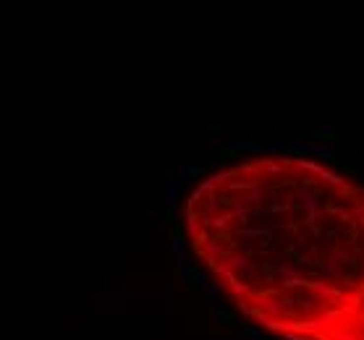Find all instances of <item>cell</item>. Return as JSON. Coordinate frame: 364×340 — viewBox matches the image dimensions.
Masks as SVG:
<instances>
[{
	"label": "cell",
	"instance_id": "1",
	"mask_svg": "<svg viewBox=\"0 0 364 340\" xmlns=\"http://www.w3.org/2000/svg\"><path fill=\"white\" fill-rule=\"evenodd\" d=\"M272 152H286V155H296V157L317 155L320 160H330V162H338V152H335L333 147H325V144H314V142H304V139H296V142H286V144H272Z\"/></svg>",
	"mask_w": 364,
	"mask_h": 340
},
{
	"label": "cell",
	"instance_id": "2",
	"mask_svg": "<svg viewBox=\"0 0 364 340\" xmlns=\"http://www.w3.org/2000/svg\"><path fill=\"white\" fill-rule=\"evenodd\" d=\"M294 196L296 199H301V204H304V225H309V228H314L317 225V217H320V212H322V207H320V199H317V191H309V188H304V186H299L294 191Z\"/></svg>",
	"mask_w": 364,
	"mask_h": 340
},
{
	"label": "cell",
	"instance_id": "3",
	"mask_svg": "<svg viewBox=\"0 0 364 340\" xmlns=\"http://www.w3.org/2000/svg\"><path fill=\"white\" fill-rule=\"evenodd\" d=\"M226 264L233 272H241L244 278H257V272H260V267L262 264L260 262H254V259H249V256H241V254H231L228 259H226Z\"/></svg>",
	"mask_w": 364,
	"mask_h": 340
},
{
	"label": "cell",
	"instance_id": "4",
	"mask_svg": "<svg viewBox=\"0 0 364 340\" xmlns=\"http://www.w3.org/2000/svg\"><path fill=\"white\" fill-rule=\"evenodd\" d=\"M301 136H312V139H317V142H335L338 126L335 123H322V126H314V128H304Z\"/></svg>",
	"mask_w": 364,
	"mask_h": 340
},
{
	"label": "cell",
	"instance_id": "5",
	"mask_svg": "<svg viewBox=\"0 0 364 340\" xmlns=\"http://www.w3.org/2000/svg\"><path fill=\"white\" fill-rule=\"evenodd\" d=\"M309 291H312V301H335V298L343 296L341 291H335V288H330L325 283H317V280L309 283Z\"/></svg>",
	"mask_w": 364,
	"mask_h": 340
},
{
	"label": "cell",
	"instance_id": "6",
	"mask_svg": "<svg viewBox=\"0 0 364 340\" xmlns=\"http://www.w3.org/2000/svg\"><path fill=\"white\" fill-rule=\"evenodd\" d=\"M252 301L257 304L254 309H262V311H267L270 317H280V298H272V296H252Z\"/></svg>",
	"mask_w": 364,
	"mask_h": 340
},
{
	"label": "cell",
	"instance_id": "7",
	"mask_svg": "<svg viewBox=\"0 0 364 340\" xmlns=\"http://www.w3.org/2000/svg\"><path fill=\"white\" fill-rule=\"evenodd\" d=\"M184 225H186V233H189V238H194L202 233L199 230V215H197V210H189V207H184Z\"/></svg>",
	"mask_w": 364,
	"mask_h": 340
},
{
	"label": "cell",
	"instance_id": "8",
	"mask_svg": "<svg viewBox=\"0 0 364 340\" xmlns=\"http://www.w3.org/2000/svg\"><path fill=\"white\" fill-rule=\"evenodd\" d=\"M178 191H181V181L178 178H168V181H165V207H168V210H176Z\"/></svg>",
	"mask_w": 364,
	"mask_h": 340
},
{
	"label": "cell",
	"instance_id": "9",
	"mask_svg": "<svg viewBox=\"0 0 364 340\" xmlns=\"http://www.w3.org/2000/svg\"><path fill=\"white\" fill-rule=\"evenodd\" d=\"M170 248H173V254H176V259H181V256H186V251H189V244H186V238H184V230H181L178 225H176V230H173Z\"/></svg>",
	"mask_w": 364,
	"mask_h": 340
},
{
	"label": "cell",
	"instance_id": "10",
	"mask_svg": "<svg viewBox=\"0 0 364 340\" xmlns=\"http://www.w3.org/2000/svg\"><path fill=\"white\" fill-rule=\"evenodd\" d=\"M294 165H296V170H299V173L309 170V173H314V176H317V178H320V173L325 170V168H322L320 162H314V160H304V157H296V160H294Z\"/></svg>",
	"mask_w": 364,
	"mask_h": 340
},
{
	"label": "cell",
	"instance_id": "11",
	"mask_svg": "<svg viewBox=\"0 0 364 340\" xmlns=\"http://www.w3.org/2000/svg\"><path fill=\"white\" fill-rule=\"evenodd\" d=\"M176 264H178L181 280H184V283H189V285H194V275H197V270H194L192 264L186 262V256H181V259H176Z\"/></svg>",
	"mask_w": 364,
	"mask_h": 340
},
{
	"label": "cell",
	"instance_id": "12",
	"mask_svg": "<svg viewBox=\"0 0 364 340\" xmlns=\"http://www.w3.org/2000/svg\"><path fill=\"white\" fill-rule=\"evenodd\" d=\"M254 144H257V142H254L252 136H238V139H228V142H226V147L236 149V152H241V149H249V152H252Z\"/></svg>",
	"mask_w": 364,
	"mask_h": 340
},
{
	"label": "cell",
	"instance_id": "13",
	"mask_svg": "<svg viewBox=\"0 0 364 340\" xmlns=\"http://www.w3.org/2000/svg\"><path fill=\"white\" fill-rule=\"evenodd\" d=\"M320 178H322V184H328L333 188H346V186H349V184H346V178H341L338 173H330V170H322Z\"/></svg>",
	"mask_w": 364,
	"mask_h": 340
},
{
	"label": "cell",
	"instance_id": "14",
	"mask_svg": "<svg viewBox=\"0 0 364 340\" xmlns=\"http://www.w3.org/2000/svg\"><path fill=\"white\" fill-rule=\"evenodd\" d=\"M231 254H233V251H226V248L220 246V241H210L207 246H204V256H212V259H220V256H226V259H228Z\"/></svg>",
	"mask_w": 364,
	"mask_h": 340
},
{
	"label": "cell",
	"instance_id": "15",
	"mask_svg": "<svg viewBox=\"0 0 364 340\" xmlns=\"http://www.w3.org/2000/svg\"><path fill=\"white\" fill-rule=\"evenodd\" d=\"M267 199V191L260 186V188H254V191H249V194H244V202L249 204V207H262V202Z\"/></svg>",
	"mask_w": 364,
	"mask_h": 340
},
{
	"label": "cell",
	"instance_id": "16",
	"mask_svg": "<svg viewBox=\"0 0 364 340\" xmlns=\"http://www.w3.org/2000/svg\"><path fill=\"white\" fill-rule=\"evenodd\" d=\"M202 173H204V165H184V168H181L178 181L184 184V181H189V178H199Z\"/></svg>",
	"mask_w": 364,
	"mask_h": 340
},
{
	"label": "cell",
	"instance_id": "17",
	"mask_svg": "<svg viewBox=\"0 0 364 340\" xmlns=\"http://www.w3.org/2000/svg\"><path fill=\"white\" fill-rule=\"evenodd\" d=\"M309 246V241L304 236H296L294 238V244H288L286 246V254H294V256H299V254H304V248Z\"/></svg>",
	"mask_w": 364,
	"mask_h": 340
},
{
	"label": "cell",
	"instance_id": "18",
	"mask_svg": "<svg viewBox=\"0 0 364 340\" xmlns=\"http://www.w3.org/2000/svg\"><path fill=\"white\" fill-rule=\"evenodd\" d=\"M296 306H299V301H296L294 296H280V314H283V317H291L296 311Z\"/></svg>",
	"mask_w": 364,
	"mask_h": 340
},
{
	"label": "cell",
	"instance_id": "19",
	"mask_svg": "<svg viewBox=\"0 0 364 340\" xmlns=\"http://www.w3.org/2000/svg\"><path fill=\"white\" fill-rule=\"evenodd\" d=\"M228 188L231 191H246L249 194V191H254V188H260V184L257 181H231Z\"/></svg>",
	"mask_w": 364,
	"mask_h": 340
},
{
	"label": "cell",
	"instance_id": "20",
	"mask_svg": "<svg viewBox=\"0 0 364 340\" xmlns=\"http://www.w3.org/2000/svg\"><path fill=\"white\" fill-rule=\"evenodd\" d=\"M309 283L312 280H307V278H301V275H296V278H283V283H280V288H309Z\"/></svg>",
	"mask_w": 364,
	"mask_h": 340
},
{
	"label": "cell",
	"instance_id": "21",
	"mask_svg": "<svg viewBox=\"0 0 364 340\" xmlns=\"http://www.w3.org/2000/svg\"><path fill=\"white\" fill-rule=\"evenodd\" d=\"M220 207H223V202H220V196H215V194H210V196H207V202H204V215H210V217H215V215L220 212Z\"/></svg>",
	"mask_w": 364,
	"mask_h": 340
},
{
	"label": "cell",
	"instance_id": "22",
	"mask_svg": "<svg viewBox=\"0 0 364 340\" xmlns=\"http://www.w3.org/2000/svg\"><path fill=\"white\" fill-rule=\"evenodd\" d=\"M204 262H207V270H212V272H218V275L223 278L226 272L231 270L226 262H220V259H212V256H204Z\"/></svg>",
	"mask_w": 364,
	"mask_h": 340
},
{
	"label": "cell",
	"instance_id": "23",
	"mask_svg": "<svg viewBox=\"0 0 364 340\" xmlns=\"http://www.w3.org/2000/svg\"><path fill=\"white\" fill-rule=\"evenodd\" d=\"M322 272L330 275V278H343V267H341V262H335V259L322 264Z\"/></svg>",
	"mask_w": 364,
	"mask_h": 340
},
{
	"label": "cell",
	"instance_id": "24",
	"mask_svg": "<svg viewBox=\"0 0 364 340\" xmlns=\"http://www.w3.org/2000/svg\"><path fill=\"white\" fill-rule=\"evenodd\" d=\"M204 196H207V191H204L202 186H199V188H194L192 196H189V202H186V207H189V210H197V204H199Z\"/></svg>",
	"mask_w": 364,
	"mask_h": 340
},
{
	"label": "cell",
	"instance_id": "25",
	"mask_svg": "<svg viewBox=\"0 0 364 340\" xmlns=\"http://www.w3.org/2000/svg\"><path fill=\"white\" fill-rule=\"evenodd\" d=\"M207 285H210V270H197L192 288H207Z\"/></svg>",
	"mask_w": 364,
	"mask_h": 340
},
{
	"label": "cell",
	"instance_id": "26",
	"mask_svg": "<svg viewBox=\"0 0 364 340\" xmlns=\"http://www.w3.org/2000/svg\"><path fill=\"white\" fill-rule=\"evenodd\" d=\"M231 293H233L236 301H244V296H249V285H244V283H233V285H231Z\"/></svg>",
	"mask_w": 364,
	"mask_h": 340
},
{
	"label": "cell",
	"instance_id": "27",
	"mask_svg": "<svg viewBox=\"0 0 364 340\" xmlns=\"http://www.w3.org/2000/svg\"><path fill=\"white\" fill-rule=\"evenodd\" d=\"M335 262H341V264H346L349 270H357V259H354V254H346V251H341L335 256Z\"/></svg>",
	"mask_w": 364,
	"mask_h": 340
},
{
	"label": "cell",
	"instance_id": "28",
	"mask_svg": "<svg viewBox=\"0 0 364 340\" xmlns=\"http://www.w3.org/2000/svg\"><path fill=\"white\" fill-rule=\"evenodd\" d=\"M275 272L280 278H296V267H294V264H278Z\"/></svg>",
	"mask_w": 364,
	"mask_h": 340
},
{
	"label": "cell",
	"instance_id": "29",
	"mask_svg": "<svg viewBox=\"0 0 364 340\" xmlns=\"http://www.w3.org/2000/svg\"><path fill=\"white\" fill-rule=\"evenodd\" d=\"M288 210V204L286 202H275V204H270L267 207V215H270V217H275V215H283Z\"/></svg>",
	"mask_w": 364,
	"mask_h": 340
},
{
	"label": "cell",
	"instance_id": "30",
	"mask_svg": "<svg viewBox=\"0 0 364 340\" xmlns=\"http://www.w3.org/2000/svg\"><path fill=\"white\" fill-rule=\"evenodd\" d=\"M207 309H210V317H212V319H218V317H220V311H223V306L218 304V298H210V301H207Z\"/></svg>",
	"mask_w": 364,
	"mask_h": 340
},
{
	"label": "cell",
	"instance_id": "31",
	"mask_svg": "<svg viewBox=\"0 0 364 340\" xmlns=\"http://www.w3.org/2000/svg\"><path fill=\"white\" fill-rule=\"evenodd\" d=\"M252 220H270L267 207H252Z\"/></svg>",
	"mask_w": 364,
	"mask_h": 340
},
{
	"label": "cell",
	"instance_id": "32",
	"mask_svg": "<svg viewBox=\"0 0 364 340\" xmlns=\"http://www.w3.org/2000/svg\"><path fill=\"white\" fill-rule=\"evenodd\" d=\"M210 165H212V168H218V165H226V157H220L218 149H210Z\"/></svg>",
	"mask_w": 364,
	"mask_h": 340
},
{
	"label": "cell",
	"instance_id": "33",
	"mask_svg": "<svg viewBox=\"0 0 364 340\" xmlns=\"http://www.w3.org/2000/svg\"><path fill=\"white\" fill-rule=\"evenodd\" d=\"M220 280H223V283H226V285L231 288V285H233V283H238V275H236L233 270H228V272H226V275H223Z\"/></svg>",
	"mask_w": 364,
	"mask_h": 340
},
{
	"label": "cell",
	"instance_id": "34",
	"mask_svg": "<svg viewBox=\"0 0 364 340\" xmlns=\"http://www.w3.org/2000/svg\"><path fill=\"white\" fill-rule=\"evenodd\" d=\"M241 335H246V338H249V340H267V338H265V335L260 333V330H254V327H249V330H244Z\"/></svg>",
	"mask_w": 364,
	"mask_h": 340
},
{
	"label": "cell",
	"instance_id": "35",
	"mask_svg": "<svg viewBox=\"0 0 364 340\" xmlns=\"http://www.w3.org/2000/svg\"><path fill=\"white\" fill-rule=\"evenodd\" d=\"M147 248H150V251H155V248L160 251V248H165V244H163V241H157V236L152 233V236H150V244H147Z\"/></svg>",
	"mask_w": 364,
	"mask_h": 340
},
{
	"label": "cell",
	"instance_id": "36",
	"mask_svg": "<svg viewBox=\"0 0 364 340\" xmlns=\"http://www.w3.org/2000/svg\"><path fill=\"white\" fill-rule=\"evenodd\" d=\"M223 285H226V283H220V280H218V283H210V285H207V296L215 298V296L220 293V288H223Z\"/></svg>",
	"mask_w": 364,
	"mask_h": 340
},
{
	"label": "cell",
	"instance_id": "37",
	"mask_svg": "<svg viewBox=\"0 0 364 340\" xmlns=\"http://www.w3.org/2000/svg\"><path fill=\"white\" fill-rule=\"evenodd\" d=\"M338 220L346 222V225H351V228H354V222H357V220H354V215H351V212H346V210H343L341 215H338Z\"/></svg>",
	"mask_w": 364,
	"mask_h": 340
},
{
	"label": "cell",
	"instance_id": "38",
	"mask_svg": "<svg viewBox=\"0 0 364 340\" xmlns=\"http://www.w3.org/2000/svg\"><path fill=\"white\" fill-rule=\"evenodd\" d=\"M236 306H238V311H241V314H249V317H254V309H252L246 301H236Z\"/></svg>",
	"mask_w": 364,
	"mask_h": 340
},
{
	"label": "cell",
	"instance_id": "39",
	"mask_svg": "<svg viewBox=\"0 0 364 340\" xmlns=\"http://www.w3.org/2000/svg\"><path fill=\"white\" fill-rule=\"evenodd\" d=\"M341 301H343V304H349V309H357L359 298H357V296H346V293H343V296H341Z\"/></svg>",
	"mask_w": 364,
	"mask_h": 340
},
{
	"label": "cell",
	"instance_id": "40",
	"mask_svg": "<svg viewBox=\"0 0 364 340\" xmlns=\"http://www.w3.org/2000/svg\"><path fill=\"white\" fill-rule=\"evenodd\" d=\"M220 322H223V325H228V327H233V317H231V311H226V309H223L220 311V317H218Z\"/></svg>",
	"mask_w": 364,
	"mask_h": 340
},
{
	"label": "cell",
	"instance_id": "41",
	"mask_svg": "<svg viewBox=\"0 0 364 340\" xmlns=\"http://www.w3.org/2000/svg\"><path fill=\"white\" fill-rule=\"evenodd\" d=\"M257 170H260V165H249V162H246V165H241V170H238V173H246V176H254Z\"/></svg>",
	"mask_w": 364,
	"mask_h": 340
},
{
	"label": "cell",
	"instance_id": "42",
	"mask_svg": "<svg viewBox=\"0 0 364 340\" xmlns=\"http://www.w3.org/2000/svg\"><path fill=\"white\" fill-rule=\"evenodd\" d=\"M299 309H301L304 314H312V311H314V301H299Z\"/></svg>",
	"mask_w": 364,
	"mask_h": 340
},
{
	"label": "cell",
	"instance_id": "43",
	"mask_svg": "<svg viewBox=\"0 0 364 340\" xmlns=\"http://www.w3.org/2000/svg\"><path fill=\"white\" fill-rule=\"evenodd\" d=\"M170 220H176V225H178V220H184V210H181V207L170 210Z\"/></svg>",
	"mask_w": 364,
	"mask_h": 340
},
{
	"label": "cell",
	"instance_id": "44",
	"mask_svg": "<svg viewBox=\"0 0 364 340\" xmlns=\"http://www.w3.org/2000/svg\"><path fill=\"white\" fill-rule=\"evenodd\" d=\"M296 262H299V264H309V267H312L314 256H309V254H299V256H296Z\"/></svg>",
	"mask_w": 364,
	"mask_h": 340
},
{
	"label": "cell",
	"instance_id": "45",
	"mask_svg": "<svg viewBox=\"0 0 364 340\" xmlns=\"http://www.w3.org/2000/svg\"><path fill=\"white\" fill-rule=\"evenodd\" d=\"M354 215L362 220V225H364V207H354Z\"/></svg>",
	"mask_w": 364,
	"mask_h": 340
},
{
	"label": "cell",
	"instance_id": "46",
	"mask_svg": "<svg viewBox=\"0 0 364 340\" xmlns=\"http://www.w3.org/2000/svg\"><path fill=\"white\" fill-rule=\"evenodd\" d=\"M262 131H286V126H260Z\"/></svg>",
	"mask_w": 364,
	"mask_h": 340
},
{
	"label": "cell",
	"instance_id": "47",
	"mask_svg": "<svg viewBox=\"0 0 364 340\" xmlns=\"http://www.w3.org/2000/svg\"><path fill=\"white\" fill-rule=\"evenodd\" d=\"M202 225L204 228H212V217H210V215H204V217H202Z\"/></svg>",
	"mask_w": 364,
	"mask_h": 340
},
{
	"label": "cell",
	"instance_id": "48",
	"mask_svg": "<svg viewBox=\"0 0 364 340\" xmlns=\"http://www.w3.org/2000/svg\"><path fill=\"white\" fill-rule=\"evenodd\" d=\"M280 194H278V188H267V199H278Z\"/></svg>",
	"mask_w": 364,
	"mask_h": 340
},
{
	"label": "cell",
	"instance_id": "49",
	"mask_svg": "<svg viewBox=\"0 0 364 340\" xmlns=\"http://www.w3.org/2000/svg\"><path fill=\"white\" fill-rule=\"evenodd\" d=\"M173 293H178V283H170L168 285V296H173Z\"/></svg>",
	"mask_w": 364,
	"mask_h": 340
},
{
	"label": "cell",
	"instance_id": "50",
	"mask_svg": "<svg viewBox=\"0 0 364 340\" xmlns=\"http://www.w3.org/2000/svg\"><path fill=\"white\" fill-rule=\"evenodd\" d=\"M314 340H333V338H325V333H317V335H314Z\"/></svg>",
	"mask_w": 364,
	"mask_h": 340
},
{
	"label": "cell",
	"instance_id": "51",
	"mask_svg": "<svg viewBox=\"0 0 364 340\" xmlns=\"http://www.w3.org/2000/svg\"><path fill=\"white\" fill-rule=\"evenodd\" d=\"M359 176H362V178H364V168H362V170H359Z\"/></svg>",
	"mask_w": 364,
	"mask_h": 340
}]
</instances>
